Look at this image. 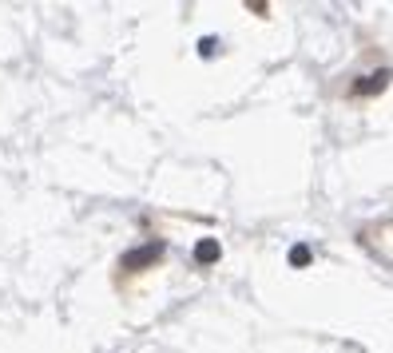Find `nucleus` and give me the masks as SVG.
Returning <instances> with one entry per match:
<instances>
[{
    "label": "nucleus",
    "instance_id": "f257e3e1",
    "mask_svg": "<svg viewBox=\"0 0 393 353\" xmlns=\"http://www.w3.org/2000/svg\"><path fill=\"white\" fill-rule=\"evenodd\" d=\"M163 258V243H148V246H139V250H131V254H123L120 266L123 270H143L151 266V262H159Z\"/></svg>",
    "mask_w": 393,
    "mask_h": 353
},
{
    "label": "nucleus",
    "instance_id": "f03ea898",
    "mask_svg": "<svg viewBox=\"0 0 393 353\" xmlns=\"http://www.w3.org/2000/svg\"><path fill=\"white\" fill-rule=\"evenodd\" d=\"M219 258H222L219 238H199V246H195V262L199 266H210V262H219Z\"/></svg>",
    "mask_w": 393,
    "mask_h": 353
},
{
    "label": "nucleus",
    "instance_id": "7ed1b4c3",
    "mask_svg": "<svg viewBox=\"0 0 393 353\" xmlns=\"http://www.w3.org/2000/svg\"><path fill=\"white\" fill-rule=\"evenodd\" d=\"M385 75L390 72H378V75H366V80H362V84L354 87L357 96H369V92H381V87H385Z\"/></svg>",
    "mask_w": 393,
    "mask_h": 353
},
{
    "label": "nucleus",
    "instance_id": "20e7f679",
    "mask_svg": "<svg viewBox=\"0 0 393 353\" xmlns=\"http://www.w3.org/2000/svg\"><path fill=\"white\" fill-rule=\"evenodd\" d=\"M290 266H310V246L298 243L294 250H290Z\"/></svg>",
    "mask_w": 393,
    "mask_h": 353
},
{
    "label": "nucleus",
    "instance_id": "39448f33",
    "mask_svg": "<svg viewBox=\"0 0 393 353\" xmlns=\"http://www.w3.org/2000/svg\"><path fill=\"white\" fill-rule=\"evenodd\" d=\"M215 48H219V40H215V36H203V40H199V52H203V56H215Z\"/></svg>",
    "mask_w": 393,
    "mask_h": 353
}]
</instances>
